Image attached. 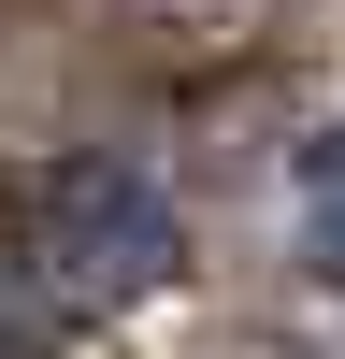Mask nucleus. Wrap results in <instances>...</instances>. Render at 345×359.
<instances>
[{"instance_id":"nucleus-1","label":"nucleus","mask_w":345,"mask_h":359,"mask_svg":"<svg viewBox=\"0 0 345 359\" xmlns=\"http://www.w3.org/2000/svg\"><path fill=\"white\" fill-rule=\"evenodd\" d=\"M15 245H29V287H43L58 316H115V302H144V287H172L187 230H172L158 172H130V158H58L43 187H29Z\"/></svg>"},{"instance_id":"nucleus-2","label":"nucleus","mask_w":345,"mask_h":359,"mask_svg":"<svg viewBox=\"0 0 345 359\" xmlns=\"http://www.w3.org/2000/svg\"><path fill=\"white\" fill-rule=\"evenodd\" d=\"M288 201H302V245H316V259L345 273V115L288 144Z\"/></svg>"}]
</instances>
